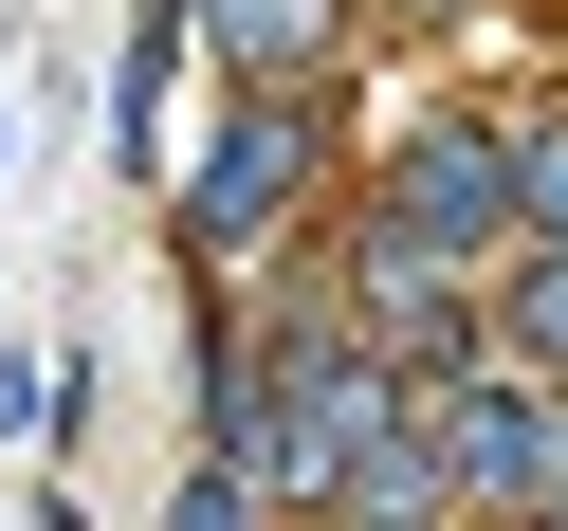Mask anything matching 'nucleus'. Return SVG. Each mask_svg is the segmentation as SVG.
<instances>
[{
  "label": "nucleus",
  "instance_id": "1",
  "mask_svg": "<svg viewBox=\"0 0 568 531\" xmlns=\"http://www.w3.org/2000/svg\"><path fill=\"white\" fill-rule=\"evenodd\" d=\"M294 165H312V129H294V111H239V129H221V165H202V238L239 257L257 221H294Z\"/></svg>",
  "mask_w": 568,
  "mask_h": 531
},
{
  "label": "nucleus",
  "instance_id": "2",
  "mask_svg": "<svg viewBox=\"0 0 568 531\" xmlns=\"http://www.w3.org/2000/svg\"><path fill=\"white\" fill-rule=\"evenodd\" d=\"M458 458H477L495 494H531V477H550L568 440H550V421H531V404H477V421H458Z\"/></svg>",
  "mask_w": 568,
  "mask_h": 531
},
{
  "label": "nucleus",
  "instance_id": "3",
  "mask_svg": "<svg viewBox=\"0 0 568 531\" xmlns=\"http://www.w3.org/2000/svg\"><path fill=\"white\" fill-rule=\"evenodd\" d=\"M404 221L477 238V221H495V165H477V147H422V165H404Z\"/></svg>",
  "mask_w": 568,
  "mask_h": 531
},
{
  "label": "nucleus",
  "instance_id": "4",
  "mask_svg": "<svg viewBox=\"0 0 568 531\" xmlns=\"http://www.w3.org/2000/svg\"><path fill=\"white\" fill-rule=\"evenodd\" d=\"M312 19H331V0H221V55H257V74H294V55H331Z\"/></svg>",
  "mask_w": 568,
  "mask_h": 531
},
{
  "label": "nucleus",
  "instance_id": "5",
  "mask_svg": "<svg viewBox=\"0 0 568 531\" xmlns=\"http://www.w3.org/2000/svg\"><path fill=\"white\" fill-rule=\"evenodd\" d=\"M531 221H568V129H550V147H531Z\"/></svg>",
  "mask_w": 568,
  "mask_h": 531
},
{
  "label": "nucleus",
  "instance_id": "6",
  "mask_svg": "<svg viewBox=\"0 0 568 531\" xmlns=\"http://www.w3.org/2000/svg\"><path fill=\"white\" fill-rule=\"evenodd\" d=\"M531 348H550V367H568V275H531Z\"/></svg>",
  "mask_w": 568,
  "mask_h": 531
},
{
  "label": "nucleus",
  "instance_id": "7",
  "mask_svg": "<svg viewBox=\"0 0 568 531\" xmlns=\"http://www.w3.org/2000/svg\"><path fill=\"white\" fill-rule=\"evenodd\" d=\"M184 531H239V477H202V494H184Z\"/></svg>",
  "mask_w": 568,
  "mask_h": 531
}]
</instances>
